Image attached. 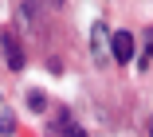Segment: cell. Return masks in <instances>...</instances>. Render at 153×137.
<instances>
[{
    "label": "cell",
    "mask_w": 153,
    "mask_h": 137,
    "mask_svg": "<svg viewBox=\"0 0 153 137\" xmlns=\"http://www.w3.org/2000/svg\"><path fill=\"white\" fill-rule=\"evenodd\" d=\"M149 137H153V121H149Z\"/></svg>",
    "instance_id": "cell-6"
},
{
    "label": "cell",
    "mask_w": 153,
    "mask_h": 137,
    "mask_svg": "<svg viewBox=\"0 0 153 137\" xmlns=\"http://www.w3.org/2000/svg\"><path fill=\"white\" fill-rule=\"evenodd\" d=\"M110 51H114V63H130L134 59V36L130 31H114L110 36Z\"/></svg>",
    "instance_id": "cell-3"
},
{
    "label": "cell",
    "mask_w": 153,
    "mask_h": 137,
    "mask_svg": "<svg viewBox=\"0 0 153 137\" xmlns=\"http://www.w3.org/2000/svg\"><path fill=\"white\" fill-rule=\"evenodd\" d=\"M0 43H4V59H8V67H12V71H20V67H24V47L16 43V31L8 27L4 36H0Z\"/></svg>",
    "instance_id": "cell-4"
},
{
    "label": "cell",
    "mask_w": 153,
    "mask_h": 137,
    "mask_svg": "<svg viewBox=\"0 0 153 137\" xmlns=\"http://www.w3.org/2000/svg\"><path fill=\"white\" fill-rule=\"evenodd\" d=\"M47 137H86V133H82V125H79L71 114H55V118L47 121Z\"/></svg>",
    "instance_id": "cell-2"
},
{
    "label": "cell",
    "mask_w": 153,
    "mask_h": 137,
    "mask_svg": "<svg viewBox=\"0 0 153 137\" xmlns=\"http://www.w3.org/2000/svg\"><path fill=\"white\" fill-rule=\"evenodd\" d=\"M145 43H149V55H145V63L153 67V31H145Z\"/></svg>",
    "instance_id": "cell-5"
},
{
    "label": "cell",
    "mask_w": 153,
    "mask_h": 137,
    "mask_svg": "<svg viewBox=\"0 0 153 137\" xmlns=\"http://www.w3.org/2000/svg\"><path fill=\"white\" fill-rule=\"evenodd\" d=\"M90 51H94V63H98V67H106V63L114 59V51H110V27H106L102 20L90 24Z\"/></svg>",
    "instance_id": "cell-1"
}]
</instances>
